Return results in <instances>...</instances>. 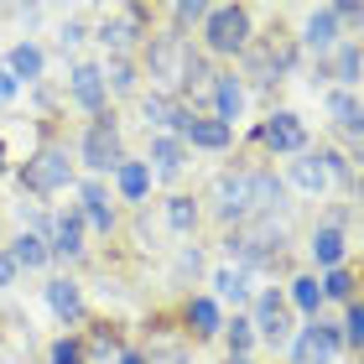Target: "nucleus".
I'll use <instances>...</instances> for the list:
<instances>
[{
  "label": "nucleus",
  "mask_w": 364,
  "mask_h": 364,
  "mask_svg": "<svg viewBox=\"0 0 364 364\" xmlns=\"http://www.w3.org/2000/svg\"><path fill=\"white\" fill-rule=\"evenodd\" d=\"M208 58H240L255 42V16L250 6H208V21L198 26Z\"/></svg>",
  "instance_id": "nucleus-1"
},
{
  "label": "nucleus",
  "mask_w": 364,
  "mask_h": 364,
  "mask_svg": "<svg viewBox=\"0 0 364 364\" xmlns=\"http://www.w3.org/2000/svg\"><path fill=\"white\" fill-rule=\"evenodd\" d=\"M188 58H193V42L177 37V31H161V37H146L141 68H146V78H151L156 94H177L182 73H188Z\"/></svg>",
  "instance_id": "nucleus-2"
},
{
  "label": "nucleus",
  "mask_w": 364,
  "mask_h": 364,
  "mask_svg": "<svg viewBox=\"0 0 364 364\" xmlns=\"http://www.w3.org/2000/svg\"><path fill=\"white\" fill-rule=\"evenodd\" d=\"M250 328H255V343H271V349H291L296 338V318L287 307V291H255L250 302Z\"/></svg>",
  "instance_id": "nucleus-3"
},
{
  "label": "nucleus",
  "mask_w": 364,
  "mask_h": 364,
  "mask_svg": "<svg viewBox=\"0 0 364 364\" xmlns=\"http://www.w3.org/2000/svg\"><path fill=\"white\" fill-rule=\"evenodd\" d=\"M21 188L26 193H37V198H53V193H63L73 182V161H68V151L63 146H42L37 156H26L21 161Z\"/></svg>",
  "instance_id": "nucleus-4"
},
{
  "label": "nucleus",
  "mask_w": 364,
  "mask_h": 364,
  "mask_svg": "<svg viewBox=\"0 0 364 364\" xmlns=\"http://www.w3.org/2000/svg\"><path fill=\"white\" fill-rule=\"evenodd\" d=\"M208 203H213V219L224 229H240L255 219V203H250V177L245 172H219L208 188Z\"/></svg>",
  "instance_id": "nucleus-5"
},
{
  "label": "nucleus",
  "mask_w": 364,
  "mask_h": 364,
  "mask_svg": "<svg viewBox=\"0 0 364 364\" xmlns=\"http://www.w3.org/2000/svg\"><path fill=\"white\" fill-rule=\"evenodd\" d=\"M78 161H84L89 172H120V130H114V114H99V120L78 136Z\"/></svg>",
  "instance_id": "nucleus-6"
},
{
  "label": "nucleus",
  "mask_w": 364,
  "mask_h": 364,
  "mask_svg": "<svg viewBox=\"0 0 364 364\" xmlns=\"http://www.w3.org/2000/svg\"><path fill=\"white\" fill-rule=\"evenodd\" d=\"M343 354V333L333 323H323V318H312L296 328V338H291V364H333Z\"/></svg>",
  "instance_id": "nucleus-7"
},
{
  "label": "nucleus",
  "mask_w": 364,
  "mask_h": 364,
  "mask_svg": "<svg viewBox=\"0 0 364 364\" xmlns=\"http://www.w3.org/2000/svg\"><path fill=\"white\" fill-rule=\"evenodd\" d=\"M94 37L109 47V58H130V47H141L146 37H151V31H146V11H141V6H120L114 16L99 21Z\"/></svg>",
  "instance_id": "nucleus-8"
},
{
  "label": "nucleus",
  "mask_w": 364,
  "mask_h": 364,
  "mask_svg": "<svg viewBox=\"0 0 364 364\" xmlns=\"http://www.w3.org/2000/svg\"><path fill=\"white\" fill-rule=\"evenodd\" d=\"M255 136L276 156H302L307 151V125H302V114H296V109H271L266 125H260Z\"/></svg>",
  "instance_id": "nucleus-9"
},
{
  "label": "nucleus",
  "mask_w": 364,
  "mask_h": 364,
  "mask_svg": "<svg viewBox=\"0 0 364 364\" xmlns=\"http://www.w3.org/2000/svg\"><path fill=\"white\" fill-rule=\"evenodd\" d=\"M177 141L188 146V151H229L235 146V130H229L224 120H213V114H188V125L177 130Z\"/></svg>",
  "instance_id": "nucleus-10"
},
{
  "label": "nucleus",
  "mask_w": 364,
  "mask_h": 364,
  "mask_svg": "<svg viewBox=\"0 0 364 364\" xmlns=\"http://www.w3.org/2000/svg\"><path fill=\"white\" fill-rule=\"evenodd\" d=\"M68 94H73V105L84 109V114H105V99H109V89H105V68L99 63H73V73H68Z\"/></svg>",
  "instance_id": "nucleus-11"
},
{
  "label": "nucleus",
  "mask_w": 364,
  "mask_h": 364,
  "mask_svg": "<svg viewBox=\"0 0 364 364\" xmlns=\"http://www.w3.org/2000/svg\"><path fill=\"white\" fill-rule=\"evenodd\" d=\"M343 42V31L333 21V6H318L307 16V26H302V37H296V47H302L307 58H333V47Z\"/></svg>",
  "instance_id": "nucleus-12"
},
{
  "label": "nucleus",
  "mask_w": 364,
  "mask_h": 364,
  "mask_svg": "<svg viewBox=\"0 0 364 364\" xmlns=\"http://www.w3.org/2000/svg\"><path fill=\"white\" fill-rule=\"evenodd\" d=\"M323 63H328V84L333 89L359 94V84H364V47L359 42H338L333 58H323Z\"/></svg>",
  "instance_id": "nucleus-13"
},
{
  "label": "nucleus",
  "mask_w": 364,
  "mask_h": 364,
  "mask_svg": "<svg viewBox=\"0 0 364 364\" xmlns=\"http://www.w3.org/2000/svg\"><path fill=\"white\" fill-rule=\"evenodd\" d=\"M208 105H213V120H224L229 130H235L240 114H245V84L235 73H219V78H213V89H208Z\"/></svg>",
  "instance_id": "nucleus-14"
},
{
  "label": "nucleus",
  "mask_w": 364,
  "mask_h": 364,
  "mask_svg": "<svg viewBox=\"0 0 364 364\" xmlns=\"http://www.w3.org/2000/svg\"><path fill=\"white\" fill-rule=\"evenodd\" d=\"M307 255H312V266H318V271H338L343 255H349V240H343V229L318 224V229H312V240H307Z\"/></svg>",
  "instance_id": "nucleus-15"
},
{
  "label": "nucleus",
  "mask_w": 364,
  "mask_h": 364,
  "mask_svg": "<svg viewBox=\"0 0 364 364\" xmlns=\"http://www.w3.org/2000/svg\"><path fill=\"white\" fill-rule=\"evenodd\" d=\"M47 250L63 255V260H78V255H84V219H78V208L53 219V229H47Z\"/></svg>",
  "instance_id": "nucleus-16"
},
{
  "label": "nucleus",
  "mask_w": 364,
  "mask_h": 364,
  "mask_svg": "<svg viewBox=\"0 0 364 364\" xmlns=\"http://www.w3.org/2000/svg\"><path fill=\"white\" fill-rule=\"evenodd\" d=\"M328 120H333V130H343V136H364V99L359 94H343V89H328Z\"/></svg>",
  "instance_id": "nucleus-17"
},
{
  "label": "nucleus",
  "mask_w": 364,
  "mask_h": 364,
  "mask_svg": "<svg viewBox=\"0 0 364 364\" xmlns=\"http://www.w3.org/2000/svg\"><path fill=\"white\" fill-rule=\"evenodd\" d=\"M182 318H188V333L193 338H219L224 333V307L213 302V296H188Z\"/></svg>",
  "instance_id": "nucleus-18"
},
{
  "label": "nucleus",
  "mask_w": 364,
  "mask_h": 364,
  "mask_svg": "<svg viewBox=\"0 0 364 364\" xmlns=\"http://www.w3.org/2000/svg\"><path fill=\"white\" fill-rule=\"evenodd\" d=\"M78 198H84V203H78V219H84L89 229H99V235H114V208H109V193L99 188V182H84V188H78Z\"/></svg>",
  "instance_id": "nucleus-19"
},
{
  "label": "nucleus",
  "mask_w": 364,
  "mask_h": 364,
  "mask_svg": "<svg viewBox=\"0 0 364 364\" xmlns=\"http://www.w3.org/2000/svg\"><path fill=\"white\" fill-rule=\"evenodd\" d=\"M287 182H291L302 198H323L328 188H333V182H328V172H323V161H318V151H302V156H296L291 172H287Z\"/></svg>",
  "instance_id": "nucleus-20"
},
{
  "label": "nucleus",
  "mask_w": 364,
  "mask_h": 364,
  "mask_svg": "<svg viewBox=\"0 0 364 364\" xmlns=\"http://www.w3.org/2000/svg\"><path fill=\"white\" fill-rule=\"evenodd\" d=\"M47 307H53L63 323H78V318H84V291H78V281L53 276V281H47Z\"/></svg>",
  "instance_id": "nucleus-21"
},
{
  "label": "nucleus",
  "mask_w": 364,
  "mask_h": 364,
  "mask_svg": "<svg viewBox=\"0 0 364 364\" xmlns=\"http://www.w3.org/2000/svg\"><path fill=\"white\" fill-rule=\"evenodd\" d=\"M213 302H235V307H250L255 302V291H250V271H240V266H219L213 271Z\"/></svg>",
  "instance_id": "nucleus-22"
},
{
  "label": "nucleus",
  "mask_w": 364,
  "mask_h": 364,
  "mask_svg": "<svg viewBox=\"0 0 364 364\" xmlns=\"http://www.w3.org/2000/svg\"><path fill=\"white\" fill-rule=\"evenodd\" d=\"M42 68H47V58H42V47H37V42H16V47H11L6 73L16 78V84H37Z\"/></svg>",
  "instance_id": "nucleus-23"
},
{
  "label": "nucleus",
  "mask_w": 364,
  "mask_h": 364,
  "mask_svg": "<svg viewBox=\"0 0 364 364\" xmlns=\"http://www.w3.org/2000/svg\"><path fill=\"white\" fill-rule=\"evenodd\" d=\"M156 161L161 177H177L182 167H188V146H182L177 136H151V156H146V167Z\"/></svg>",
  "instance_id": "nucleus-24"
},
{
  "label": "nucleus",
  "mask_w": 364,
  "mask_h": 364,
  "mask_svg": "<svg viewBox=\"0 0 364 364\" xmlns=\"http://www.w3.org/2000/svg\"><path fill=\"white\" fill-rule=\"evenodd\" d=\"M213 63H208V53H193L188 58V73H182V89H177V99H208V89H213Z\"/></svg>",
  "instance_id": "nucleus-25"
},
{
  "label": "nucleus",
  "mask_w": 364,
  "mask_h": 364,
  "mask_svg": "<svg viewBox=\"0 0 364 364\" xmlns=\"http://www.w3.org/2000/svg\"><path fill=\"white\" fill-rule=\"evenodd\" d=\"M114 188H120V198L125 203H141L146 193H151V167H146V161H120V172H114Z\"/></svg>",
  "instance_id": "nucleus-26"
},
{
  "label": "nucleus",
  "mask_w": 364,
  "mask_h": 364,
  "mask_svg": "<svg viewBox=\"0 0 364 364\" xmlns=\"http://www.w3.org/2000/svg\"><path fill=\"white\" fill-rule=\"evenodd\" d=\"M11 260H16L21 271H42L47 260H53V250H47V240H42V235H31V229H21V235L11 240Z\"/></svg>",
  "instance_id": "nucleus-27"
},
{
  "label": "nucleus",
  "mask_w": 364,
  "mask_h": 364,
  "mask_svg": "<svg viewBox=\"0 0 364 364\" xmlns=\"http://www.w3.org/2000/svg\"><path fill=\"white\" fill-rule=\"evenodd\" d=\"M287 307H296L307 323L318 318V312H323V287H318V276H296L291 287H287Z\"/></svg>",
  "instance_id": "nucleus-28"
},
{
  "label": "nucleus",
  "mask_w": 364,
  "mask_h": 364,
  "mask_svg": "<svg viewBox=\"0 0 364 364\" xmlns=\"http://www.w3.org/2000/svg\"><path fill=\"white\" fill-rule=\"evenodd\" d=\"M198 219H203V208H198L188 193L167 198V224H172V235H193V229H198Z\"/></svg>",
  "instance_id": "nucleus-29"
},
{
  "label": "nucleus",
  "mask_w": 364,
  "mask_h": 364,
  "mask_svg": "<svg viewBox=\"0 0 364 364\" xmlns=\"http://www.w3.org/2000/svg\"><path fill=\"white\" fill-rule=\"evenodd\" d=\"M136 78H141L136 58H109V68H105V89H114V94H136Z\"/></svg>",
  "instance_id": "nucleus-30"
},
{
  "label": "nucleus",
  "mask_w": 364,
  "mask_h": 364,
  "mask_svg": "<svg viewBox=\"0 0 364 364\" xmlns=\"http://www.w3.org/2000/svg\"><path fill=\"white\" fill-rule=\"evenodd\" d=\"M224 343H229V359H250V349H255V328H250V318L224 323Z\"/></svg>",
  "instance_id": "nucleus-31"
},
{
  "label": "nucleus",
  "mask_w": 364,
  "mask_h": 364,
  "mask_svg": "<svg viewBox=\"0 0 364 364\" xmlns=\"http://www.w3.org/2000/svg\"><path fill=\"white\" fill-rule=\"evenodd\" d=\"M318 287H323V302H354V287H359V281L338 266V271H323Z\"/></svg>",
  "instance_id": "nucleus-32"
},
{
  "label": "nucleus",
  "mask_w": 364,
  "mask_h": 364,
  "mask_svg": "<svg viewBox=\"0 0 364 364\" xmlns=\"http://www.w3.org/2000/svg\"><path fill=\"white\" fill-rule=\"evenodd\" d=\"M203 21H208L203 0H177V6H172V31H177V37H188V26H203Z\"/></svg>",
  "instance_id": "nucleus-33"
},
{
  "label": "nucleus",
  "mask_w": 364,
  "mask_h": 364,
  "mask_svg": "<svg viewBox=\"0 0 364 364\" xmlns=\"http://www.w3.org/2000/svg\"><path fill=\"white\" fill-rule=\"evenodd\" d=\"M338 333H343V349H364V302H349Z\"/></svg>",
  "instance_id": "nucleus-34"
},
{
  "label": "nucleus",
  "mask_w": 364,
  "mask_h": 364,
  "mask_svg": "<svg viewBox=\"0 0 364 364\" xmlns=\"http://www.w3.org/2000/svg\"><path fill=\"white\" fill-rule=\"evenodd\" d=\"M333 21L343 31V42H354V31L364 26V6H359V0H343V6H333Z\"/></svg>",
  "instance_id": "nucleus-35"
},
{
  "label": "nucleus",
  "mask_w": 364,
  "mask_h": 364,
  "mask_svg": "<svg viewBox=\"0 0 364 364\" xmlns=\"http://www.w3.org/2000/svg\"><path fill=\"white\" fill-rule=\"evenodd\" d=\"M114 349H120V338H114L109 328H99V333L89 338V349H84V359H109Z\"/></svg>",
  "instance_id": "nucleus-36"
},
{
  "label": "nucleus",
  "mask_w": 364,
  "mask_h": 364,
  "mask_svg": "<svg viewBox=\"0 0 364 364\" xmlns=\"http://www.w3.org/2000/svg\"><path fill=\"white\" fill-rule=\"evenodd\" d=\"M53 364H84V343L78 338H58L53 343Z\"/></svg>",
  "instance_id": "nucleus-37"
},
{
  "label": "nucleus",
  "mask_w": 364,
  "mask_h": 364,
  "mask_svg": "<svg viewBox=\"0 0 364 364\" xmlns=\"http://www.w3.org/2000/svg\"><path fill=\"white\" fill-rule=\"evenodd\" d=\"M89 31H84V21H63V31H58V42H63V53H68V47H78L84 42Z\"/></svg>",
  "instance_id": "nucleus-38"
},
{
  "label": "nucleus",
  "mask_w": 364,
  "mask_h": 364,
  "mask_svg": "<svg viewBox=\"0 0 364 364\" xmlns=\"http://www.w3.org/2000/svg\"><path fill=\"white\" fill-rule=\"evenodd\" d=\"M16 276H21V266L11 260V250H0V287H11Z\"/></svg>",
  "instance_id": "nucleus-39"
},
{
  "label": "nucleus",
  "mask_w": 364,
  "mask_h": 364,
  "mask_svg": "<svg viewBox=\"0 0 364 364\" xmlns=\"http://www.w3.org/2000/svg\"><path fill=\"white\" fill-rule=\"evenodd\" d=\"M16 89H21V84H16V78H11L6 68H0V105H11V99H16Z\"/></svg>",
  "instance_id": "nucleus-40"
},
{
  "label": "nucleus",
  "mask_w": 364,
  "mask_h": 364,
  "mask_svg": "<svg viewBox=\"0 0 364 364\" xmlns=\"http://www.w3.org/2000/svg\"><path fill=\"white\" fill-rule=\"evenodd\" d=\"M177 266H182V271H193V276H198V271H203V255H198V250H182V260H177Z\"/></svg>",
  "instance_id": "nucleus-41"
},
{
  "label": "nucleus",
  "mask_w": 364,
  "mask_h": 364,
  "mask_svg": "<svg viewBox=\"0 0 364 364\" xmlns=\"http://www.w3.org/2000/svg\"><path fill=\"white\" fill-rule=\"evenodd\" d=\"M120 364H146V354L141 349H120Z\"/></svg>",
  "instance_id": "nucleus-42"
},
{
  "label": "nucleus",
  "mask_w": 364,
  "mask_h": 364,
  "mask_svg": "<svg viewBox=\"0 0 364 364\" xmlns=\"http://www.w3.org/2000/svg\"><path fill=\"white\" fill-rule=\"evenodd\" d=\"M359 203H364V172H359Z\"/></svg>",
  "instance_id": "nucleus-43"
},
{
  "label": "nucleus",
  "mask_w": 364,
  "mask_h": 364,
  "mask_svg": "<svg viewBox=\"0 0 364 364\" xmlns=\"http://www.w3.org/2000/svg\"><path fill=\"white\" fill-rule=\"evenodd\" d=\"M0 172H6V146H0Z\"/></svg>",
  "instance_id": "nucleus-44"
},
{
  "label": "nucleus",
  "mask_w": 364,
  "mask_h": 364,
  "mask_svg": "<svg viewBox=\"0 0 364 364\" xmlns=\"http://www.w3.org/2000/svg\"><path fill=\"white\" fill-rule=\"evenodd\" d=\"M229 364H255V359H229Z\"/></svg>",
  "instance_id": "nucleus-45"
}]
</instances>
